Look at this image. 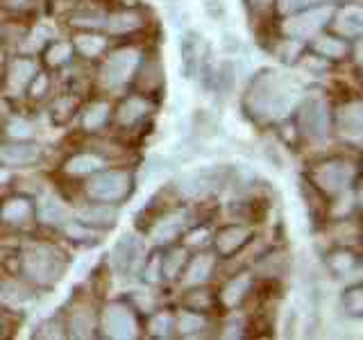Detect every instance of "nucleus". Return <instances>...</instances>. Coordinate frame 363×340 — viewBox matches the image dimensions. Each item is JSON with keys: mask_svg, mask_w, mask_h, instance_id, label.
<instances>
[{"mask_svg": "<svg viewBox=\"0 0 363 340\" xmlns=\"http://www.w3.org/2000/svg\"><path fill=\"white\" fill-rule=\"evenodd\" d=\"M300 94L302 89L295 79L277 71H266L255 79L247 96V105L252 107V111L261 113V116L279 118L295 107V102L300 100Z\"/></svg>", "mask_w": 363, "mask_h": 340, "instance_id": "obj_1", "label": "nucleus"}, {"mask_svg": "<svg viewBox=\"0 0 363 340\" xmlns=\"http://www.w3.org/2000/svg\"><path fill=\"white\" fill-rule=\"evenodd\" d=\"M23 270L37 283H55L64 275L66 259L60 249H55L50 245H32L23 254Z\"/></svg>", "mask_w": 363, "mask_h": 340, "instance_id": "obj_2", "label": "nucleus"}, {"mask_svg": "<svg viewBox=\"0 0 363 340\" xmlns=\"http://www.w3.org/2000/svg\"><path fill=\"white\" fill-rule=\"evenodd\" d=\"M139 57H141L139 50H134V48H123L118 52H113L100 71L102 84L109 89L123 86L134 75L136 66H139Z\"/></svg>", "mask_w": 363, "mask_h": 340, "instance_id": "obj_3", "label": "nucleus"}, {"mask_svg": "<svg viewBox=\"0 0 363 340\" xmlns=\"http://www.w3.org/2000/svg\"><path fill=\"white\" fill-rule=\"evenodd\" d=\"M225 181V173L218 168H200L184 173L177 179V188L186 198H204L209 193L218 191Z\"/></svg>", "mask_w": 363, "mask_h": 340, "instance_id": "obj_4", "label": "nucleus"}, {"mask_svg": "<svg viewBox=\"0 0 363 340\" xmlns=\"http://www.w3.org/2000/svg\"><path fill=\"white\" fill-rule=\"evenodd\" d=\"M89 198L98 202H118L130 193V175L121 173V170H109L94 177L86 186Z\"/></svg>", "mask_w": 363, "mask_h": 340, "instance_id": "obj_5", "label": "nucleus"}, {"mask_svg": "<svg viewBox=\"0 0 363 340\" xmlns=\"http://www.w3.org/2000/svg\"><path fill=\"white\" fill-rule=\"evenodd\" d=\"M313 179L323 191L340 193L352 184V179H354V166L345 162H327L315 168Z\"/></svg>", "mask_w": 363, "mask_h": 340, "instance_id": "obj_6", "label": "nucleus"}, {"mask_svg": "<svg viewBox=\"0 0 363 340\" xmlns=\"http://www.w3.org/2000/svg\"><path fill=\"white\" fill-rule=\"evenodd\" d=\"M332 16V9L329 7H309V11H302L298 16H291L284 23V32L293 39H306L313 37V34L320 30L325 23Z\"/></svg>", "mask_w": 363, "mask_h": 340, "instance_id": "obj_7", "label": "nucleus"}, {"mask_svg": "<svg viewBox=\"0 0 363 340\" xmlns=\"http://www.w3.org/2000/svg\"><path fill=\"white\" fill-rule=\"evenodd\" d=\"M141 261V243L132 234H123L111 249V266L118 275H132Z\"/></svg>", "mask_w": 363, "mask_h": 340, "instance_id": "obj_8", "label": "nucleus"}, {"mask_svg": "<svg viewBox=\"0 0 363 340\" xmlns=\"http://www.w3.org/2000/svg\"><path fill=\"white\" fill-rule=\"evenodd\" d=\"M102 324H105V332L111 338H134L136 336V320L125 304H109L105 309Z\"/></svg>", "mask_w": 363, "mask_h": 340, "instance_id": "obj_9", "label": "nucleus"}, {"mask_svg": "<svg viewBox=\"0 0 363 340\" xmlns=\"http://www.w3.org/2000/svg\"><path fill=\"white\" fill-rule=\"evenodd\" d=\"M302 128L311 139H325L329 132V109L323 98H311L302 111Z\"/></svg>", "mask_w": 363, "mask_h": 340, "instance_id": "obj_10", "label": "nucleus"}, {"mask_svg": "<svg viewBox=\"0 0 363 340\" xmlns=\"http://www.w3.org/2000/svg\"><path fill=\"white\" fill-rule=\"evenodd\" d=\"M202 37L198 32H186L184 37L179 39V55H182V73L184 77L198 75V68L204 62V57L209 52H202Z\"/></svg>", "mask_w": 363, "mask_h": 340, "instance_id": "obj_11", "label": "nucleus"}, {"mask_svg": "<svg viewBox=\"0 0 363 340\" xmlns=\"http://www.w3.org/2000/svg\"><path fill=\"white\" fill-rule=\"evenodd\" d=\"M186 227V211H175V213H168L166 218H162L152 230V238L155 243L164 245V243H170L175 241L179 236V232Z\"/></svg>", "mask_w": 363, "mask_h": 340, "instance_id": "obj_12", "label": "nucleus"}, {"mask_svg": "<svg viewBox=\"0 0 363 340\" xmlns=\"http://www.w3.org/2000/svg\"><path fill=\"white\" fill-rule=\"evenodd\" d=\"M361 102H352V105H345L343 109L338 111V128L340 134L345 139H361L363 132V111H361Z\"/></svg>", "mask_w": 363, "mask_h": 340, "instance_id": "obj_13", "label": "nucleus"}, {"mask_svg": "<svg viewBox=\"0 0 363 340\" xmlns=\"http://www.w3.org/2000/svg\"><path fill=\"white\" fill-rule=\"evenodd\" d=\"M250 227H241V225H234V227H227V230H223L218 234V238H216V247H218L220 254H234L238 247H243L247 243L250 238Z\"/></svg>", "mask_w": 363, "mask_h": 340, "instance_id": "obj_14", "label": "nucleus"}, {"mask_svg": "<svg viewBox=\"0 0 363 340\" xmlns=\"http://www.w3.org/2000/svg\"><path fill=\"white\" fill-rule=\"evenodd\" d=\"M39 154H41V150L37 145H23V143L5 145L3 150H0V159H3L5 164H11V166L32 164V162H37Z\"/></svg>", "mask_w": 363, "mask_h": 340, "instance_id": "obj_15", "label": "nucleus"}, {"mask_svg": "<svg viewBox=\"0 0 363 340\" xmlns=\"http://www.w3.org/2000/svg\"><path fill=\"white\" fill-rule=\"evenodd\" d=\"M336 30L350 39L361 37L363 32V11L359 7H345L336 18Z\"/></svg>", "mask_w": 363, "mask_h": 340, "instance_id": "obj_16", "label": "nucleus"}, {"mask_svg": "<svg viewBox=\"0 0 363 340\" xmlns=\"http://www.w3.org/2000/svg\"><path fill=\"white\" fill-rule=\"evenodd\" d=\"M32 215V204L23 198H11L3 204V209H0V218L9 225H23L28 222Z\"/></svg>", "mask_w": 363, "mask_h": 340, "instance_id": "obj_17", "label": "nucleus"}, {"mask_svg": "<svg viewBox=\"0 0 363 340\" xmlns=\"http://www.w3.org/2000/svg\"><path fill=\"white\" fill-rule=\"evenodd\" d=\"M150 109L152 107H150V102H147V100L136 98V96L128 98L118 109V120H121V125H134L136 120H141Z\"/></svg>", "mask_w": 363, "mask_h": 340, "instance_id": "obj_18", "label": "nucleus"}, {"mask_svg": "<svg viewBox=\"0 0 363 340\" xmlns=\"http://www.w3.org/2000/svg\"><path fill=\"white\" fill-rule=\"evenodd\" d=\"M105 28L113 34H125V32H134L143 26L141 16L136 11H118V14H111L109 18H105Z\"/></svg>", "mask_w": 363, "mask_h": 340, "instance_id": "obj_19", "label": "nucleus"}, {"mask_svg": "<svg viewBox=\"0 0 363 340\" xmlns=\"http://www.w3.org/2000/svg\"><path fill=\"white\" fill-rule=\"evenodd\" d=\"M34 75H37V64L30 60H16L9 71V84H11V89L21 91L30 84V79Z\"/></svg>", "mask_w": 363, "mask_h": 340, "instance_id": "obj_20", "label": "nucleus"}, {"mask_svg": "<svg viewBox=\"0 0 363 340\" xmlns=\"http://www.w3.org/2000/svg\"><path fill=\"white\" fill-rule=\"evenodd\" d=\"M329 268H332L338 277H357L359 272V261L350 252H334L329 256Z\"/></svg>", "mask_w": 363, "mask_h": 340, "instance_id": "obj_21", "label": "nucleus"}, {"mask_svg": "<svg viewBox=\"0 0 363 340\" xmlns=\"http://www.w3.org/2000/svg\"><path fill=\"white\" fill-rule=\"evenodd\" d=\"M39 218L48 225H62L68 218V209L57 198H45L39 207Z\"/></svg>", "mask_w": 363, "mask_h": 340, "instance_id": "obj_22", "label": "nucleus"}, {"mask_svg": "<svg viewBox=\"0 0 363 340\" xmlns=\"http://www.w3.org/2000/svg\"><path fill=\"white\" fill-rule=\"evenodd\" d=\"M100 168H102V159L96 154H75L73 159L66 162V173H73V175L96 173Z\"/></svg>", "mask_w": 363, "mask_h": 340, "instance_id": "obj_23", "label": "nucleus"}, {"mask_svg": "<svg viewBox=\"0 0 363 340\" xmlns=\"http://www.w3.org/2000/svg\"><path fill=\"white\" fill-rule=\"evenodd\" d=\"M213 270V259L202 254V256H196L191 261V266L186 270V281L189 283H200V281H207L209 275Z\"/></svg>", "mask_w": 363, "mask_h": 340, "instance_id": "obj_24", "label": "nucleus"}, {"mask_svg": "<svg viewBox=\"0 0 363 340\" xmlns=\"http://www.w3.org/2000/svg\"><path fill=\"white\" fill-rule=\"evenodd\" d=\"M250 288V277H238L234 281H230L223 290V304L225 306H236L245 298V293Z\"/></svg>", "mask_w": 363, "mask_h": 340, "instance_id": "obj_25", "label": "nucleus"}, {"mask_svg": "<svg viewBox=\"0 0 363 340\" xmlns=\"http://www.w3.org/2000/svg\"><path fill=\"white\" fill-rule=\"evenodd\" d=\"M315 52L323 55V57H329V60H340V57L347 55V45L338 39L323 37V39L315 41Z\"/></svg>", "mask_w": 363, "mask_h": 340, "instance_id": "obj_26", "label": "nucleus"}, {"mask_svg": "<svg viewBox=\"0 0 363 340\" xmlns=\"http://www.w3.org/2000/svg\"><path fill=\"white\" fill-rule=\"evenodd\" d=\"M105 45H107V41L102 37H96V34H79V37H75V48L86 57L100 55L105 50Z\"/></svg>", "mask_w": 363, "mask_h": 340, "instance_id": "obj_27", "label": "nucleus"}, {"mask_svg": "<svg viewBox=\"0 0 363 340\" xmlns=\"http://www.w3.org/2000/svg\"><path fill=\"white\" fill-rule=\"evenodd\" d=\"M107 116H109V105H107V102H96V105H91L89 111L84 113V128L91 130V132L100 130L102 125H105Z\"/></svg>", "mask_w": 363, "mask_h": 340, "instance_id": "obj_28", "label": "nucleus"}, {"mask_svg": "<svg viewBox=\"0 0 363 340\" xmlns=\"http://www.w3.org/2000/svg\"><path fill=\"white\" fill-rule=\"evenodd\" d=\"M71 329H73V334L79 336V338L89 336L91 329H94V313H91L89 309L73 311V315H71Z\"/></svg>", "mask_w": 363, "mask_h": 340, "instance_id": "obj_29", "label": "nucleus"}, {"mask_svg": "<svg viewBox=\"0 0 363 340\" xmlns=\"http://www.w3.org/2000/svg\"><path fill=\"white\" fill-rule=\"evenodd\" d=\"M118 211L116 209H109V207H94V209H86L82 213V218L86 222H98V225H113L116 220Z\"/></svg>", "mask_w": 363, "mask_h": 340, "instance_id": "obj_30", "label": "nucleus"}, {"mask_svg": "<svg viewBox=\"0 0 363 340\" xmlns=\"http://www.w3.org/2000/svg\"><path fill=\"white\" fill-rule=\"evenodd\" d=\"M213 82H216V89L220 91V94H230V89L234 84V66L232 62H225L218 66V71H216V77H213Z\"/></svg>", "mask_w": 363, "mask_h": 340, "instance_id": "obj_31", "label": "nucleus"}, {"mask_svg": "<svg viewBox=\"0 0 363 340\" xmlns=\"http://www.w3.org/2000/svg\"><path fill=\"white\" fill-rule=\"evenodd\" d=\"M200 329H204V320L196 313H182L179 315V332L184 336H191V334H198Z\"/></svg>", "mask_w": 363, "mask_h": 340, "instance_id": "obj_32", "label": "nucleus"}, {"mask_svg": "<svg viewBox=\"0 0 363 340\" xmlns=\"http://www.w3.org/2000/svg\"><path fill=\"white\" fill-rule=\"evenodd\" d=\"M73 52V45L71 43H64V41H57L52 48L48 50V64L52 66H60L64 62H68V57Z\"/></svg>", "mask_w": 363, "mask_h": 340, "instance_id": "obj_33", "label": "nucleus"}, {"mask_svg": "<svg viewBox=\"0 0 363 340\" xmlns=\"http://www.w3.org/2000/svg\"><path fill=\"white\" fill-rule=\"evenodd\" d=\"M168 170V166H166V162L162 157H150L145 162V168H143V179L145 181H150V179H155V177H159V175H164Z\"/></svg>", "mask_w": 363, "mask_h": 340, "instance_id": "obj_34", "label": "nucleus"}, {"mask_svg": "<svg viewBox=\"0 0 363 340\" xmlns=\"http://www.w3.org/2000/svg\"><path fill=\"white\" fill-rule=\"evenodd\" d=\"M184 252L182 249H175L173 254H170L166 261H162V275H166V277H175L177 272H179V268H182V264H184Z\"/></svg>", "mask_w": 363, "mask_h": 340, "instance_id": "obj_35", "label": "nucleus"}, {"mask_svg": "<svg viewBox=\"0 0 363 340\" xmlns=\"http://www.w3.org/2000/svg\"><path fill=\"white\" fill-rule=\"evenodd\" d=\"M300 48H302V45H300L298 39H286L284 43L277 45V57H279V60H284V62H293L295 57H298Z\"/></svg>", "mask_w": 363, "mask_h": 340, "instance_id": "obj_36", "label": "nucleus"}, {"mask_svg": "<svg viewBox=\"0 0 363 340\" xmlns=\"http://www.w3.org/2000/svg\"><path fill=\"white\" fill-rule=\"evenodd\" d=\"M345 311H350L352 315H359L361 309H363V295H361V288H352L345 293Z\"/></svg>", "mask_w": 363, "mask_h": 340, "instance_id": "obj_37", "label": "nucleus"}, {"mask_svg": "<svg viewBox=\"0 0 363 340\" xmlns=\"http://www.w3.org/2000/svg\"><path fill=\"white\" fill-rule=\"evenodd\" d=\"M320 0H277V7L284 14H293V11H300L304 7H315Z\"/></svg>", "mask_w": 363, "mask_h": 340, "instance_id": "obj_38", "label": "nucleus"}, {"mask_svg": "<svg viewBox=\"0 0 363 340\" xmlns=\"http://www.w3.org/2000/svg\"><path fill=\"white\" fill-rule=\"evenodd\" d=\"M34 134V128L32 123L23 120V118H16L9 123V136H14V139H28V136Z\"/></svg>", "mask_w": 363, "mask_h": 340, "instance_id": "obj_39", "label": "nucleus"}, {"mask_svg": "<svg viewBox=\"0 0 363 340\" xmlns=\"http://www.w3.org/2000/svg\"><path fill=\"white\" fill-rule=\"evenodd\" d=\"M150 329H152V334L155 336H170V315H164V313H159L152 317V322H150Z\"/></svg>", "mask_w": 363, "mask_h": 340, "instance_id": "obj_40", "label": "nucleus"}, {"mask_svg": "<svg viewBox=\"0 0 363 340\" xmlns=\"http://www.w3.org/2000/svg\"><path fill=\"white\" fill-rule=\"evenodd\" d=\"M223 48L230 52V55H236V50H241V39H238V34L234 32H225L223 37Z\"/></svg>", "mask_w": 363, "mask_h": 340, "instance_id": "obj_41", "label": "nucleus"}, {"mask_svg": "<svg viewBox=\"0 0 363 340\" xmlns=\"http://www.w3.org/2000/svg\"><path fill=\"white\" fill-rule=\"evenodd\" d=\"M145 275H147V279L150 281H155L157 279V275H162V259H152L150 264H147V268H145Z\"/></svg>", "mask_w": 363, "mask_h": 340, "instance_id": "obj_42", "label": "nucleus"}, {"mask_svg": "<svg viewBox=\"0 0 363 340\" xmlns=\"http://www.w3.org/2000/svg\"><path fill=\"white\" fill-rule=\"evenodd\" d=\"M68 234H71V236H77V238H96L94 232L82 230L79 225H71V227H68Z\"/></svg>", "mask_w": 363, "mask_h": 340, "instance_id": "obj_43", "label": "nucleus"}, {"mask_svg": "<svg viewBox=\"0 0 363 340\" xmlns=\"http://www.w3.org/2000/svg\"><path fill=\"white\" fill-rule=\"evenodd\" d=\"M39 77V84L34 82V86H32V94L34 96H41L43 91H45V84H48V79H45V75H37Z\"/></svg>", "mask_w": 363, "mask_h": 340, "instance_id": "obj_44", "label": "nucleus"}, {"mask_svg": "<svg viewBox=\"0 0 363 340\" xmlns=\"http://www.w3.org/2000/svg\"><path fill=\"white\" fill-rule=\"evenodd\" d=\"M91 266H94V256L84 259L82 264H79V266L75 268V270H77V277H84V270H86V268H91Z\"/></svg>", "mask_w": 363, "mask_h": 340, "instance_id": "obj_45", "label": "nucleus"}, {"mask_svg": "<svg viewBox=\"0 0 363 340\" xmlns=\"http://www.w3.org/2000/svg\"><path fill=\"white\" fill-rule=\"evenodd\" d=\"M7 181H9V173H7L5 168H0V186L7 184Z\"/></svg>", "mask_w": 363, "mask_h": 340, "instance_id": "obj_46", "label": "nucleus"}]
</instances>
